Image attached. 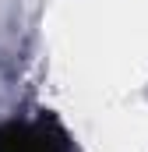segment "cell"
I'll list each match as a JSON object with an SVG mask.
<instances>
[{"mask_svg": "<svg viewBox=\"0 0 148 152\" xmlns=\"http://www.w3.org/2000/svg\"><path fill=\"white\" fill-rule=\"evenodd\" d=\"M0 152H67V138L53 120H7L0 124Z\"/></svg>", "mask_w": 148, "mask_h": 152, "instance_id": "obj_1", "label": "cell"}]
</instances>
